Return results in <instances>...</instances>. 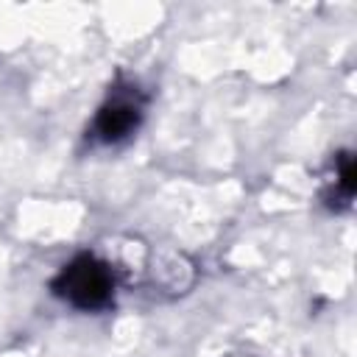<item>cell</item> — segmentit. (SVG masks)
<instances>
[{"label": "cell", "mask_w": 357, "mask_h": 357, "mask_svg": "<svg viewBox=\"0 0 357 357\" xmlns=\"http://www.w3.org/2000/svg\"><path fill=\"white\" fill-rule=\"evenodd\" d=\"M50 290L70 307L95 312L109 307L114 298V271L95 254H78L53 276Z\"/></svg>", "instance_id": "6da1fadb"}, {"label": "cell", "mask_w": 357, "mask_h": 357, "mask_svg": "<svg viewBox=\"0 0 357 357\" xmlns=\"http://www.w3.org/2000/svg\"><path fill=\"white\" fill-rule=\"evenodd\" d=\"M142 112H145V98L137 89V84L117 81L114 89L109 92V98L100 103V109L89 126V137L100 145L123 142L139 128Z\"/></svg>", "instance_id": "7a4b0ae2"}, {"label": "cell", "mask_w": 357, "mask_h": 357, "mask_svg": "<svg viewBox=\"0 0 357 357\" xmlns=\"http://www.w3.org/2000/svg\"><path fill=\"white\" fill-rule=\"evenodd\" d=\"M335 187L337 190L332 195V206H349V201L354 195V159H351V153H340Z\"/></svg>", "instance_id": "3957f363"}]
</instances>
